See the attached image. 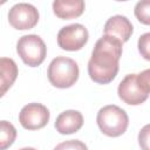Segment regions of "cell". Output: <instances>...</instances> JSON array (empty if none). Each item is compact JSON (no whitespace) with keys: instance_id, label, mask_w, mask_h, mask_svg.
<instances>
[{"instance_id":"obj_17","label":"cell","mask_w":150,"mask_h":150,"mask_svg":"<svg viewBox=\"0 0 150 150\" xmlns=\"http://www.w3.org/2000/svg\"><path fill=\"white\" fill-rule=\"evenodd\" d=\"M149 125H145L138 134V143L142 146L143 150H149L148 146V139H149Z\"/></svg>"},{"instance_id":"obj_8","label":"cell","mask_w":150,"mask_h":150,"mask_svg":"<svg viewBox=\"0 0 150 150\" xmlns=\"http://www.w3.org/2000/svg\"><path fill=\"white\" fill-rule=\"evenodd\" d=\"M49 116L50 114L46 105L33 102L26 104L21 109L19 114V122L27 130H38L47 125Z\"/></svg>"},{"instance_id":"obj_9","label":"cell","mask_w":150,"mask_h":150,"mask_svg":"<svg viewBox=\"0 0 150 150\" xmlns=\"http://www.w3.org/2000/svg\"><path fill=\"white\" fill-rule=\"evenodd\" d=\"M104 35L112 36L117 40H120L122 43L127 42L134 32V26L130 22V20L124 15H114L110 16L103 28Z\"/></svg>"},{"instance_id":"obj_12","label":"cell","mask_w":150,"mask_h":150,"mask_svg":"<svg viewBox=\"0 0 150 150\" xmlns=\"http://www.w3.org/2000/svg\"><path fill=\"white\" fill-rule=\"evenodd\" d=\"M19 70L15 61L11 57H0V97L14 84Z\"/></svg>"},{"instance_id":"obj_2","label":"cell","mask_w":150,"mask_h":150,"mask_svg":"<svg viewBox=\"0 0 150 150\" xmlns=\"http://www.w3.org/2000/svg\"><path fill=\"white\" fill-rule=\"evenodd\" d=\"M150 93V70L128 74L118 84V97L127 104L138 105L145 102Z\"/></svg>"},{"instance_id":"obj_6","label":"cell","mask_w":150,"mask_h":150,"mask_svg":"<svg viewBox=\"0 0 150 150\" xmlns=\"http://www.w3.org/2000/svg\"><path fill=\"white\" fill-rule=\"evenodd\" d=\"M88 29L81 23H71L62 27L56 38L59 47L68 52L80 50L88 42Z\"/></svg>"},{"instance_id":"obj_10","label":"cell","mask_w":150,"mask_h":150,"mask_svg":"<svg viewBox=\"0 0 150 150\" xmlns=\"http://www.w3.org/2000/svg\"><path fill=\"white\" fill-rule=\"evenodd\" d=\"M83 125V116L79 110H64L55 120V129L61 135H70Z\"/></svg>"},{"instance_id":"obj_7","label":"cell","mask_w":150,"mask_h":150,"mask_svg":"<svg viewBox=\"0 0 150 150\" xmlns=\"http://www.w3.org/2000/svg\"><path fill=\"white\" fill-rule=\"evenodd\" d=\"M8 21L11 26L18 30L32 29L39 21V11L32 4H15L8 12Z\"/></svg>"},{"instance_id":"obj_16","label":"cell","mask_w":150,"mask_h":150,"mask_svg":"<svg viewBox=\"0 0 150 150\" xmlns=\"http://www.w3.org/2000/svg\"><path fill=\"white\" fill-rule=\"evenodd\" d=\"M149 46H150V33H145L138 39V52L145 60H150V53H149Z\"/></svg>"},{"instance_id":"obj_4","label":"cell","mask_w":150,"mask_h":150,"mask_svg":"<svg viewBox=\"0 0 150 150\" xmlns=\"http://www.w3.org/2000/svg\"><path fill=\"white\" fill-rule=\"evenodd\" d=\"M79 66L77 63L66 56H56L52 60L48 66L47 76L52 86L66 89L74 86L79 79Z\"/></svg>"},{"instance_id":"obj_18","label":"cell","mask_w":150,"mask_h":150,"mask_svg":"<svg viewBox=\"0 0 150 150\" xmlns=\"http://www.w3.org/2000/svg\"><path fill=\"white\" fill-rule=\"evenodd\" d=\"M20 150H36V149H34V148H29V146H27V148H22V149H20Z\"/></svg>"},{"instance_id":"obj_3","label":"cell","mask_w":150,"mask_h":150,"mask_svg":"<svg viewBox=\"0 0 150 150\" xmlns=\"http://www.w3.org/2000/svg\"><path fill=\"white\" fill-rule=\"evenodd\" d=\"M96 122L100 130L105 136L118 137L127 131L129 117L124 109L115 104H108L98 110Z\"/></svg>"},{"instance_id":"obj_13","label":"cell","mask_w":150,"mask_h":150,"mask_svg":"<svg viewBox=\"0 0 150 150\" xmlns=\"http://www.w3.org/2000/svg\"><path fill=\"white\" fill-rule=\"evenodd\" d=\"M16 138V129L8 121H0V150H7Z\"/></svg>"},{"instance_id":"obj_1","label":"cell","mask_w":150,"mask_h":150,"mask_svg":"<svg viewBox=\"0 0 150 150\" xmlns=\"http://www.w3.org/2000/svg\"><path fill=\"white\" fill-rule=\"evenodd\" d=\"M123 52V43L108 35L100 38L88 62L89 77L98 84L110 83L118 73V63Z\"/></svg>"},{"instance_id":"obj_11","label":"cell","mask_w":150,"mask_h":150,"mask_svg":"<svg viewBox=\"0 0 150 150\" xmlns=\"http://www.w3.org/2000/svg\"><path fill=\"white\" fill-rule=\"evenodd\" d=\"M84 1L82 0H55L53 2L54 14L62 20L75 19L84 12Z\"/></svg>"},{"instance_id":"obj_5","label":"cell","mask_w":150,"mask_h":150,"mask_svg":"<svg viewBox=\"0 0 150 150\" xmlns=\"http://www.w3.org/2000/svg\"><path fill=\"white\" fill-rule=\"evenodd\" d=\"M16 53L25 64L29 67L40 66L47 55V47L45 41L36 34H28L21 36L16 42Z\"/></svg>"},{"instance_id":"obj_14","label":"cell","mask_w":150,"mask_h":150,"mask_svg":"<svg viewBox=\"0 0 150 150\" xmlns=\"http://www.w3.org/2000/svg\"><path fill=\"white\" fill-rule=\"evenodd\" d=\"M135 15L143 25H150V1H138L135 6Z\"/></svg>"},{"instance_id":"obj_15","label":"cell","mask_w":150,"mask_h":150,"mask_svg":"<svg viewBox=\"0 0 150 150\" xmlns=\"http://www.w3.org/2000/svg\"><path fill=\"white\" fill-rule=\"evenodd\" d=\"M54 150H88L87 145L79 139H69L59 143Z\"/></svg>"}]
</instances>
